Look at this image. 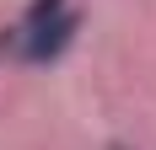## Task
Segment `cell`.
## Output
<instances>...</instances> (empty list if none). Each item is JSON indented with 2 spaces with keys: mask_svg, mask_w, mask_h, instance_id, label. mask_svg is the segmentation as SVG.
I'll return each instance as SVG.
<instances>
[{
  "mask_svg": "<svg viewBox=\"0 0 156 150\" xmlns=\"http://www.w3.org/2000/svg\"><path fill=\"white\" fill-rule=\"evenodd\" d=\"M81 27H86V11L81 5H65L59 16L48 22H32V27H5V54L27 70H43V64H59L70 48H76Z\"/></svg>",
  "mask_w": 156,
  "mask_h": 150,
  "instance_id": "cell-1",
  "label": "cell"
},
{
  "mask_svg": "<svg viewBox=\"0 0 156 150\" xmlns=\"http://www.w3.org/2000/svg\"><path fill=\"white\" fill-rule=\"evenodd\" d=\"M108 150H135V145H124V139H113V145H108Z\"/></svg>",
  "mask_w": 156,
  "mask_h": 150,
  "instance_id": "cell-2",
  "label": "cell"
},
{
  "mask_svg": "<svg viewBox=\"0 0 156 150\" xmlns=\"http://www.w3.org/2000/svg\"><path fill=\"white\" fill-rule=\"evenodd\" d=\"M0 54H5V32H0Z\"/></svg>",
  "mask_w": 156,
  "mask_h": 150,
  "instance_id": "cell-3",
  "label": "cell"
}]
</instances>
